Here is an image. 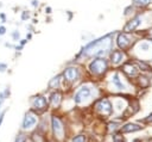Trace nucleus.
<instances>
[{"mask_svg": "<svg viewBox=\"0 0 152 142\" xmlns=\"http://www.w3.org/2000/svg\"><path fill=\"white\" fill-rule=\"evenodd\" d=\"M134 4L138 5V6H146L147 4L151 3V0H133Z\"/></svg>", "mask_w": 152, "mask_h": 142, "instance_id": "nucleus-17", "label": "nucleus"}, {"mask_svg": "<svg viewBox=\"0 0 152 142\" xmlns=\"http://www.w3.org/2000/svg\"><path fill=\"white\" fill-rule=\"evenodd\" d=\"M36 123H37V117L32 112H27L23 121V129L30 130L36 125Z\"/></svg>", "mask_w": 152, "mask_h": 142, "instance_id": "nucleus-6", "label": "nucleus"}, {"mask_svg": "<svg viewBox=\"0 0 152 142\" xmlns=\"http://www.w3.org/2000/svg\"><path fill=\"white\" fill-rule=\"evenodd\" d=\"M140 129H143V127L134 124V123H128L121 128V133H134V131H138Z\"/></svg>", "mask_w": 152, "mask_h": 142, "instance_id": "nucleus-9", "label": "nucleus"}, {"mask_svg": "<svg viewBox=\"0 0 152 142\" xmlns=\"http://www.w3.org/2000/svg\"><path fill=\"white\" fill-rule=\"evenodd\" d=\"M73 142H86V136H84V135L75 136V137L73 138Z\"/></svg>", "mask_w": 152, "mask_h": 142, "instance_id": "nucleus-18", "label": "nucleus"}, {"mask_svg": "<svg viewBox=\"0 0 152 142\" xmlns=\"http://www.w3.org/2000/svg\"><path fill=\"white\" fill-rule=\"evenodd\" d=\"M125 71L130 74V75H135L137 74V68L134 66H125Z\"/></svg>", "mask_w": 152, "mask_h": 142, "instance_id": "nucleus-16", "label": "nucleus"}, {"mask_svg": "<svg viewBox=\"0 0 152 142\" xmlns=\"http://www.w3.org/2000/svg\"><path fill=\"white\" fill-rule=\"evenodd\" d=\"M113 140H114V142H125L124 138H122V136H119V135H114L113 136Z\"/></svg>", "mask_w": 152, "mask_h": 142, "instance_id": "nucleus-20", "label": "nucleus"}, {"mask_svg": "<svg viewBox=\"0 0 152 142\" xmlns=\"http://www.w3.org/2000/svg\"><path fill=\"white\" fill-rule=\"evenodd\" d=\"M26 141V137H25V135H23V134H20L18 137H17V140H16V142H25Z\"/></svg>", "mask_w": 152, "mask_h": 142, "instance_id": "nucleus-19", "label": "nucleus"}, {"mask_svg": "<svg viewBox=\"0 0 152 142\" xmlns=\"http://www.w3.org/2000/svg\"><path fill=\"white\" fill-rule=\"evenodd\" d=\"M118 44H119L120 48L125 49L126 47H128V45L131 44V39H130L126 35L121 33V35H119V37H118Z\"/></svg>", "mask_w": 152, "mask_h": 142, "instance_id": "nucleus-10", "label": "nucleus"}, {"mask_svg": "<svg viewBox=\"0 0 152 142\" xmlns=\"http://www.w3.org/2000/svg\"><path fill=\"white\" fill-rule=\"evenodd\" d=\"M58 85H60V76L54 78L51 81H50V84H49V86L51 87V88H57V87H58Z\"/></svg>", "mask_w": 152, "mask_h": 142, "instance_id": "nucleus-15", "label": "nucleus"}, {"mask_svg": "<svg viewBox=\"0 0 152 142\" xmlns=\"http://www.w3.org/2000/svg\"><path fill=\"white\" fill-rule=\"evenodd\" d=\"M147 121H148V122H152V114H151V115L148 116V118H147Z\"/></svg>", "mask_w": 152, "mask_h": 142, "instance_id": "nucleus-26", "label": "nucleus"}, {"mask_svg": "<svg viewBox=\"0 0 152 142\" xmlns=\"http://www.w3.org/2000/svg\"><path fill=\"white\" fill-rule=\"evenodd\" d=\"M80 76V73H79V69L77 68H67L66 72H64V78L69 81H74V80H77V78Z\"/></svg>", "mask_w": 152, "mask_h": 142, "instance_id": "nucleus-8", "label": "nucleus"}, {"mask_svg": "<svg viewBox=\"0 0 152 142\" xmlns=\"http://www.w3.org/2000/svg\"><path fill=\"white\" fill-rule=\"evenodd\" d=\"M112 81H113V84H114L119 90H125V88H126V87H125V85L122 84V81L120 80L119 74H114V75L112 76Z\"/></svg>", "mask_w": 152, "mask_h": 142, "instance_id": "nucleus-12", "label": "nucleus"}, {"mask_svg": "<svg viewBox=\"0 0 152 142\" xmlns=\"http://www.w3.org/2000/svg\"><path fill=\"white\" fill-rule=\"evenodd\" d=\"M89 68L94 74H102L107 68V63L104 59H96L90 63Z\"/></svg>", "mask_w": 152, "mask_h": 142, "instance_id": "nucleus-2", "label": "nucleus"}, {"mask_svg": "<svg viewBox=\"0 0 152 142\" xmlns=\"http://www.w3.org/2000/svg\"><path fill=\"white\" fill-rule=\"evenodd\" d=\"M140 24V18L138 17V18H135V19H133L132 22H130L126 26H125V31H131V30H134L138 25Z\"/></svg>", "mask_w": 152, "mask_h": 142, "instance_id": "nucleus-11", "label": "nucleus"}, {"mask_svg": "<svg viewBox=\"0 0 152 142\" xmlns=\"http://www.w3.org/2000/svg\"><path fill=\"white\" fill-rule=\"evenodd\" d=\"M50 102H51V104L54 106H58L60 105V102H61V94L58 92L53 93L51 97H50Z\"/></svg>", "mask_w": 152, "mask_h": 142, "instance_id": "nucleus-13", "label": "nucleus"}, {"mask_svg": "<svg viewBox=\"0 0 152 142\" xmlns=\"http://www.w3.org/2000/svg\"><path fill=\"white\" fill-rule=\"evenodd\" d=\"M96 109H97L100 112H102L104 115H111V114H112V110H113L112 104H111L109 100H107V99H101V100H99L97 104H96Z\"/></svg>", "mask_w": 152, "mask_h": 142, "instance_id": "nucleus-5", "label": "nucleus"}, {"mask_svg": "<svg viewBox=\"0 0 152 142\" xmlns=\"http://www.w3.org/2000/svg\"><path fill=\"white\" fill-rule=\"evenodd\" d=\"M32 5L33 6H37L38 5V0H32Z\"/></svg>", "mask_w": 152, "mask_h": 142, "instance_id": "nucleus-24", "label": "nucleus"}, {"mask_svg": "<svg viewBox=\"0 0 152 142\" xmlns=\"http://www.w3.org/2000/svg\"><path fill=\"white\" fill-rule=\"evenodd\" d=\"M23 18H24V19H25V18H29V15H26V13H24V15H23Z\"/></svg>", "mask_w": 152, "mask_h": 142, "instance_id": "nucleus-27", "label": "nucleus"}, {"mask_svg": "<svg viewBox=\"0 0 152 142\" xmlns=\"http://www.w3.org/2000/svg\"><path fill=\"white\" fill-rule=\"evenodd\" d=\"M122 58H124V54H122L121 52H119V50H115V52H113V54H112V61H113L114 63H119V62L122 60Z\"/></svg>", "mask_w": 152, "mask_h": 142, "instance_id": "nucleus-14", "label": "nucleus"}, {"mask_svg": "<svg viewBox=\"0 0 152 142\" xmlns=\"http://www.w3.org/2000/svg\"><path fill=\"white\" fill-rule=\"evenodd\" d=\"M118 127H119V125H118L117 123H111V124H109V129H111V130H117Z\"/></svg>", "mask_w": 152, "mask_h": 142, "instance_id": "nucleus-21", "label": "nucleus"}, {"mask_svg": "<svg viewBox=\"0 0 152 142\" xmlns=\"http://www.w3.org/2000/svg\"><path fill=\"white\" fill-rule=\"evenodd\" d=\"M51 123H53V129H54V134H55V136H56L58 140H62V138H63V136H64V128H63L62 122L60 121V118H57V117H53Z\"/></svg>", "mask_w": 152, "mask_h": 142, "instance_id": "nucleus-3", "label": "nucleus"}, {"mask_svg": "<svg viewBox=\"0 0 152 142\" xmlns=\"http://www.w3.org/2000/svg\"><path fill=\"white\" fill-rule=\"evenodd\" d=\"M90 93H91V90H90L88 86H82V87L77 91V93L75 94V97H74L75 103H77V104L82 103L84 99H87V98L90 97Z\"/></svg>", "mask_w": 152, "mask_h": 142, "instance_id": "nucleus-4", "label": "nucleus"}, {"mask_svg": "<svg viewBox=\"0 0 152 142\" xmlns=\"http://www.w3.org/2000/svg\"><path fill=\"white\" fill-rule=\"evenodd\" d=\"M13 37H14V38H18V37H19V33H18V32H13Z\"/></svg>", "mask_w": 152, "mask_h": 142, "instance_id": "nucleus-25", "label": "nucleus"}, {"mask_svg": "<svg viewBox=\"0 0 152 142\" xmlns=\"http://www.w3.org/2000/svg\"><path fill=\"white\" fill-rule=\"evenodd\" d=\"M31 104L35 109H38V110H43L46 108V99L42 96H37V97H33L31 99Z\"/></svg>", "mask_w": 152, "mask_h": 142, "instance_id": "nucleus-7", "label": "nucleus"}, {"mask_svg": "<svg viewBox=\"0 0 152 142\" xmlns=\"http://www.w3.org/2000/svg\"><path fill=\"white\" fill-rule=\"evenodd\" d=\"M5 31H6V29H5L4 26H0V35H4Z\"/></svg>", "mask_w": 152, "mask_h": 142, "instance_id": "nucleus-22", "label": "nucleus"}, {"mask_svg": "<svg viewBox=\"0 0 152 142\" xmlns=\"http://www.w3.org/2000/svg\"><path fill=\"white\" fill-rule=\"evenodd\" d=\"M25 142H32V141H30V140H26V141H25Z\"/></svg>", "mask_w": 152, "mask_h": 142, "instance_id": "nucleus-28", "label": "nucleus"}, {"mask_svg": "<svg viewBox=\"0 0 152 142\" xmlns=\"http://www.w3.org/2000/svg\"><path fill=\"white\" fill-rule=\"evenodd\" d=\"M6 69V65H3V63H0V71L4 72Z\"/></svg>", "mask_w": 152, "mask_h": 142, "instance_id": "nucleus-23", "label": "nucleus"}, {"mask_svg": "<svg viewBox=\"0 0 152 142\" xmlns=\"http://www.w3.org/2000/svg\"><path fill=\"white\" fill-rule=\"evenodd\" d=\"M111 45H112L111 36H107L105 38H101L96 42L90 43L86 48L84 53L87 55H105L109 52Z\"/></svg>", "mask_w": 152, "mask_h": 142, "instance_id": "nucleus-1", "label": "nucleus"}]
</instances>
